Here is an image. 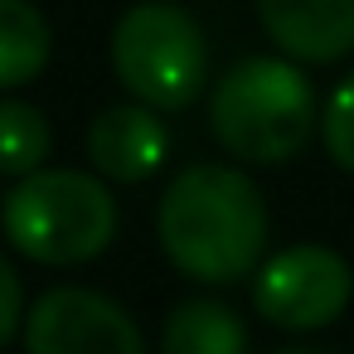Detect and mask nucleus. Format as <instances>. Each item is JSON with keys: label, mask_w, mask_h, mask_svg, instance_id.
Returning a JSON list of instances; mask_svg holds the SVG:
<instances>
[{"label": "nucleus", "mask_w": 354, "mask_h": 354, "mask_svg": "<svg viewBox=\"0 0 354 354\" xmlns=\"http://www.w3.org/2000/svg\"><path fill=\"white\" fill-rule=\"evenodd\" d=\"M165 151H170V131L146 102L107 107V112H97V122L88 131L93 165L117 185H136V180L156 175L165 165Z\"/></svg>", "instance_id": "nucleus-8"}, {"label": "nucleus", "mask_w": 354, "mask_h": 354, "mask_svg": "<svg viewBox=\"0 0 354 354\" xmlns=\"http://www.w3.org/2000/svg\"><path fill=\"white\" fill-rule=\"evenodd\" d=\"M209 127L238 160L281 165L310 141L315 93L306 73L286 59H243L218 78Z\"/></svg>", "instance_id": "nucleus-2"}, {"label": "nucleus", "mask_w": 354, "mask_h": 354, "mask_svg": "<svg viewBox=\"0 0 354 354\" xmlns=\"http://www.w3.org/2000/svg\"><path fill=\"white\" fill-rule=\"evenodd\" d=\"M160 354H248V330L218 301H185L165 320Z\"/></svg>", "instance_id": "nucleus-9"}, {"label": "nucleus", "mask_w": 354, "mask_h": 354, "mask_svg": "<svg viewBox=\"0 0 354 354\" xmlns=\"http://www.w3.org/2000/svg\"><path fill=\"white\" fill-rule=\"evenodd\" d=\"M257 15L296 64H335L354 49V0H257Z\"/></svg>", "instance_id": "nucleus-7"}, {"label": "nucleus", "mask_w": 354, "mask_h": 354, "mask_svg": "<svg viewBox=\"0 0 354 354\" xmlns=\"http://www.w3.org/2000/svg\"><path fill=\"white\" fill-rule=\"evenodd\" d=\"M156 233L165 257L194 281H238L262 262L267 204L243 170L189 165L160 194Z\"/></svg>", "instance_id": "nucleus-1"}, {"label": "nucleus", "mask_w": 354, "mask_h": 354, "mask_svg": "<svg viewBox=\"0 0 354 354\" xmlns=\"http://www.w3.org/2000/svg\"><path fill=\"white\" fill-rule=\"evenodd\" d=\"M30 354H146L136 320L102 291L54 286L30 306L25 320Z\"/></svg>", "instance_id": "nucleus-6"}, {"label": "nucleus", "mask_w": 354, "mask_h": 354, "mask_svg": "<svg viewBox=\"0 0 354 354\" xmlns=\"http://www.w3.org/2000/svg\"><path fill=\"white\" fill-rule=\"evenodd\" d=\"M320 136H325V151L339 170L354 175V73L330 93L325 102V117H320Z\"/></svg>", "instance_id": "nucleus-12"}, {"label": "nucleus", "mask_w": 354, "mask_h": 354, "mask_svg": "<svg viewBox=\"0 0 354 354\" xmlns=\"http://www.w3.org/2000/svg\"><path fill=\"white\" fill-rule=\"evenodd\" d=\"M20 320H25V286H20V272L0 257V349L15 339Z\"/></svg>", "instance_id": "nucleus-13"}, {"label": "nucleus", "mask_w": 354, "mask_h": 354, "mask_svg": "<svg viewBox=\"0 0 354 354\" xmlns=\"http://www.w3.org/2000/svg\"><path fill=\"white\" fill-rule=\"evenodd\" d=\"M112 68L136 102L180 112L204 93L209 44L189 10L146 0V6H131L112 30Z\"/></svg>", "instance_id": "nucleus-4"}, {"label": "nucleus", "mask_w": 354, "mask_h": 354, "mask_svg": "<svg viewBox=\"0 0 354 354\" xmlns=\"http://www.w3.org/2000/svg\"><path fill=\"white\" fill-rule=\"evenodd\" d=\"M6 238L30 262L73 267L107 252L117 238V199L97 175L83 170H35L6 194Z\"/></svg>", "instance_id": "nucleus-3"}, {"label": "nucleus", "mask_w": 354, "mask_h": 354, "mask_svg": "<svg viewBox=\"0 0 354 354\" xmlns=\"http://www.w3.org/2000/svg\"><path fill=\"white\" fill-rule=\"evenodd\" d=\"M49 146H54V131L39 107L15 102V97L0 102V175H20V180L35 175Z\"/></svg>", "instance_id": "nucleus-11"}, {"label": "nucleus", "mask_w": 354, "mask_h": 354, "mask_svg": "<svg viewBox=\"0 0 354 354\" xmlns=\"http://www.w3.org/2000/svg\"><path fill=\"white\" fill-rule=\"evenodd\" d=\"M49 49H54L49 20L30 0H0V93L39 78Z\"/></svg>", "instance_id": "nucleus-10"}, {"label": "nucleus", "mask_w": 354, "mask_h": 354, "mask_svg": "<svg viewBox=\"0 0 354 354\" xmlns=\"http://www.w3.org/2000/svg\"><path fill=\"white\" fill-rule=\"evenodd\" d=\"M281 354H320V349H281Z\"/></svg>", "instance_id": "nucleus-14"}, {"label": "nucleus", "mask_w": 354, "mask_h": 354, "mask_svg": "<svg viewBox=\"0 0 354 354\" xmlns=\"http://www.w3.org/2000/svg\"><path fill=\"white\" fill-rule=\"evenodd\" d=\"M349 291H354L349 262L320 243H296L267 257L252 281L257 310L281 330H320L339 320L349 306Z\"/></svg>", "instance_id": "nucleus-5"}]
</instances>
